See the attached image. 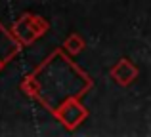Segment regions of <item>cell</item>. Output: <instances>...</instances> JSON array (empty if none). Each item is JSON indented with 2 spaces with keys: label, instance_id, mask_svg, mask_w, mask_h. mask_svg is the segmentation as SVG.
<instances>
[{
  "label": "cell",
  "instance_id": "5b68a950",
  "mask_svg": "<svg viewBox=\"0 0 151 137\" xmlns=\"http://www.w3.org/2000/svg\"><path fill=\"white\" fill-rule=\"evenodd\" d=\"M84 38L81 36L78 33H71L69 36L63 40V44H61V48L65 50L67 53H71V55H78V53L84 50Z\"/></svg>",
  "mask_w": 151,
  "mask_h": 137
},
{
  "label": "cell",
  "instance_id": "3957f363",
  "mask_svg": "<svg viewBox=\"0 0 151 137\" xmlns=\"http://www.w3.org/2000/svg\"><path fill=\"white\" fill-rule=\"evenodd\" d=\"M21 48L23 46L19 44V40L12 34V31H8L6 27L0 23V70L21 52Z\"/></svg>",
  "mask_w": 151,
  "mask_h": 137
},
{
  "label": "cell",
  "instance_id": "7a4b0ae2",
  "mask_svg": "<svg viewBox=\"0 0 151 137\" xmlns=\"http://www.w3.org/2000/svg\"><path fill=\"white\" fill-rule=\"evenodd\" d=\"M50 31V23L42 15L37 13H23L17 17V21L12 27V34L19 40L21 46H29L37 42L40 36H44Z\"/></svg>",
  "mask_w": 151,
  "mask_h": 137
},
{
  "label": "cell",
  "instance_id": "6da1fadb",
  "mask_svg": "<svg viewBox=\"0 0 151 137\" xmlns=\"http://www.w3.org/2000/svg\"><path fill=\"white\" fill-rule=\"evenodd\" d=\"M92 78L78 69L63 50H55L21 82L23 92L37 99L69 131L88 118V111L81 99L92 89Z\"/></svg>",
  "mask_w": 151,
  "mask_h": 137
},
{
  "label": "cell",
  "instance_id": "277c9868",
  "mask_svg": "<svg viewBox=\"0 0 151 137\" xmlns=\"http://www.w3.org/2000/svg\"><path fill=\"white\" fill-rule=\"evenodd\" d=\"M109 74H111V78H113L119 86L128 88V86L138 78V67L128 59V57H121V59L111 67Z\"/></svg>",
  "mask_w": 151,
  "mask_h": 137
}]
</instances>
